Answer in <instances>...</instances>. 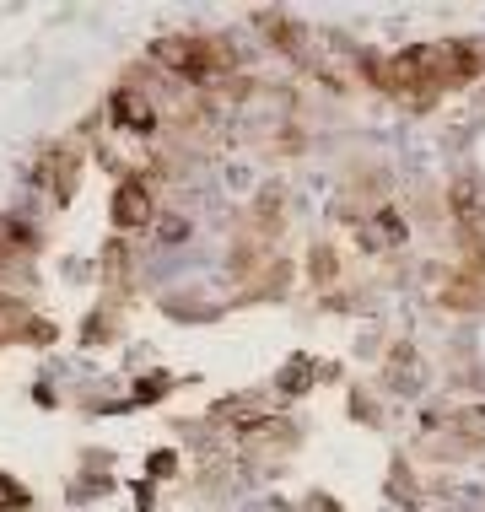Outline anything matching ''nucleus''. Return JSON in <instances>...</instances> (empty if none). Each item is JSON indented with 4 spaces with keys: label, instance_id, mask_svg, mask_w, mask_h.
<instances>
[{
    "label": "nucleus",
    "instance_id": "obj_1",
    "mask_svg": "<svg viewBox=\"0 0 485 512\" xmlns=\"http://www.w3.org/2000/svg\"><path fill=\"white\" fill-rule=\"evenodd\" d=\"M162 60L178 65V71H189V76H200V71H211L221 54L205 44V38H178V44H162Z\"/></svg>",
    "mask_w": 485,
    "mask_h": 512
},
{
    "label": "nucleus",
    "instance_id": "obj_2",
    "mask_svg": "<svg viewBox=\"0 0 485 512\" xmlns=\"http://www.w3.org/2000/svg\"><path fill=\"white\" fill-rule=\"evenodd\" d=\"M119 221H130V227H135V221H146V195H141V189H119Z\"/></svg>",
    "mask_w": 485,
    "mask_h": 512
}]
</instances>
